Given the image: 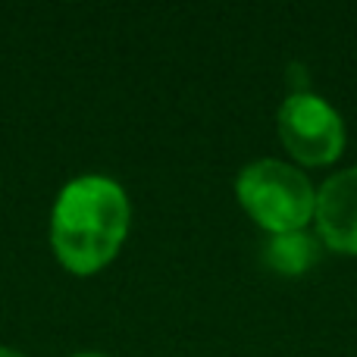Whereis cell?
I'll return each instance as SVG.
<instances>
[{
	"label": "cell",
	"instance_id": "1",
	"mask_svg": "<svg viewBox=\"0 0 357 357\" xmlns=\"http://www.w3.org/2000/svg\"><path fill=\"white\" fill-rule=\"evenodd\" d=\"M132 204L119 182L79 176L63 185L50 213V248L63 270L91 276L104 270L129 238Z\"/></svg>",
	"mask_w": 357,
	"mask_h": 357
},
{
	"label": "cell",
	"instance_id": "2",
	"mask_svg": "<svg viewBox=\"0 0 357 357\" xmlns=\"http://www.w3.org/2000/svg\"><path fill=\"white\" fill-rule=\"evenodd\" d=\"M235 195L245 213L270 235L304 232V226L314 220V185L298 167H289L282 160L248 163L238 173Z\"/></svg>",
	"mask_w": 357,
	"mask_h": 357
},
{
	"label": "cell",
	"instance_id": "3",
	"mask_svg": "<svg viewBox=\"0 0 357 357\" xmlns=\"http://www.w3.org/2000/svg\"><path fill=\"white\" fill-rule=\"evenodd\" d=\"M279 138L304 167H329L345 151V123L320 94L298 91L279 107Z\"/></svg>",
	"mask_w": 357,
	"mask_h": 357
},
{
	"label": "cell",
	"instance_id": "4",
	"mask_svg": "<svg viewBox=\"0 0 357 357\" xmlns=\"http://www.w3.org/2000/svg\"><path fill=\"white\" fill-rule=\"evenodd\" d=\"M314 220L329 251L357 257V167L342 169L320 185Z\"/></svg>",
	"mask_w": 357,
	"mask_h": 357
},
{
	"label": "cell",
	"instance_id": "5",
	"mask_svg": "<svg viewBox=\"0 0 357 357\" xmlns=\"http://www.w3.org/2000/svg\"><path fill=\"white\" fill-rule=\"evenodd\" d=\"M317 257H320V245L304 232L273 235L264 251L266 266L273 273H282V276H301L317 264Z\"/></svg>",
	"mask_w": 357,
	"mask_h": 357
},
{
	"label": "cell",
	"instance_id": "6",
	"mask_svg": "<svg viewBox=\"0 0 357 357\" xmlns=\"http://www.w3.org/2000/svg\"><path fill=\"white\" fill-rule=\"evenodd\" d=\"M0 357H25V354H19V351H13V348H0Z\"/></svg>",
	"mask_w": 357,
	"mask_h": 357
},
{
	"label": "cell",
	"instance_id": "7",
	"mask_svg": "<svg viewBox=\"0 0 357 357\" xmlns=\"http://www.w3.org/2000/svg\"><path fill=\"white\" fill-rule=\"evenodd\" d=\"M75 357H104V354H75Z\"/></svg>",
	"mask_w": 357,
	"mask_h": 357
}]
</instances>
